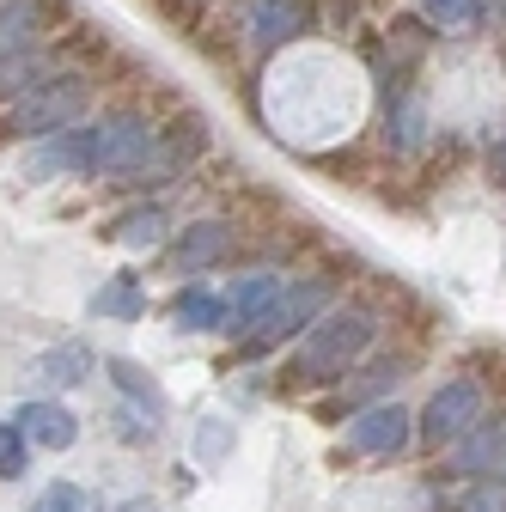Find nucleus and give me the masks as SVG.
<instances>
[{"instance_id": "obj_25", "label": "nucleus", "mask_w": 506, "mask_h": 512, "mask_svg": "<svg viewBox=\"0 0 506 512\" xmlns=\"http://www.w3.org/2000/svg\"><path fill=\"white\" fill-rule=\"evenodd\" d=\"M360 7H366V0H324V19H330V31H354Z\"/></svg>"}, {"instance_id": "obj_28", "label": "nucleus", "mask_w": 506, "mask_h": 512, "mask_svg": "<svg viewBox=\"0 0 506 512\" xmlns=\"http://www.w3.org/2000/svg\"><path fill=\"white\" fill-rule=\"evenodd\" d=\"M500 19H506V0H500Z\"/></svg>"}, {"instance_id": "obj_24", "label": "nucleus", "mask_w": 506, "mask_h": 512, "mask_svg": "<svg viewBox=\"0 0 506 512\" xmlns=\"http://www.w3.org/2000/svg\"><path fill=\"white\" fill-rule=\"evenodd\" d=\"M202 7H208V0H159V13H165V19H177L183 31H196V19H202Z\"/></svg>"}, {"instance_id": "obj_10", "label": "nucleus", "mask_w": 506, "mask_h": 512, "mask_svg": "<svg viewBox=\"0 0 506 512\" xmlns=\"http://www.w3.org/2000/svg\"><path fill=\"white\" fill-rule=\"evenodd\" d=\"M311 31H318V0H257V13H250L257 49H281V43H299Z\"/></svg>"}, {"instance_id": "obj_8", "label": "nucleus", "mask_w": 506, "mask_h": 512, "mask_svg": "<svg viewBox=\"0 0 506 512\" xmlns=\"http://www.w3.org/2000/svg\"><path fill=\"white\" fill-rule=\"evenodd\" d=\"M409 439H415V415L403 403H366L348 421V452H366V458H397Z\"/></svg>"}, {"instance_id": "obj_22", "label": "nucleus", "mask_w": 506, "mask_h": 512, "mask_svg": "<svg viewBox=\"0 0 506 512\" xmlns=\"http://www.w3.org/2000/svg\"><path fill=\"white\" fill-rule=\"evenodd\" d=\"M476 360H482L488 372H470V378H482V384H488V397L506 403V348H488V354H476Z\"/></svg>"}, {"instance_id": "obj_7", "label": "nucleus", "mask_w": 506, "mask_h": 512, "mask_svg": "<svg viewBox=\"0 0 506 512\" xmlns=\"http://www.w3.org/2000/svg\"><path fill=\"white\" fill-rule=\"evenodd\" d=\"M68 19H74L68 0H0V55L49 43Z\"/></svg>"}, {"instance_id": "obj_20", "label": "nucleus", "mask_w": 506, "mask_h": 512, "mask_svg": "<svg viewBox=\"0 0 506 512\" xmlns=\"http://www.w3.org/2000/svg\"><path fill=\"white\" fill-rule=\"evenodd\" d=\"M482 177H488L494 189H506V122L482 141Z\"/></svg>"}, {"instance_id": "obj_1", "label": "nucleus", "mask_w": 506, "mask_h": 512, "mask_svg": "<svg viewBox=\"0 0 506 512\" xmlns=\"http://www.w3.org/2000/svg\"><path fill=\"white\" fill-rule=\"evenodd\" d=\"M372 342H378V305L348 299V305L318 311V317L299 330V348L281 360V391H311V384L348 378V372L372 354Z\"/></svg>"}, {"instance_id": "obj_26", "label": "nucleus", "mask_w": 506, "mask_h": 512, "mask_svg": "<svg viewBox=\"0 0 506 512\" xmlns=\"http://www.w3.org/2000/svg\"><path fill=\"white\" fill-rule=\"evenodd\" d=\"M37 512H80V494H74V488H55V494L37 500Z\"/></svg>"}, {"instance_id": "obj_29", "label": "nucleus", "mask_w": 506, "mask_h": 512, "mask_svg": "<svg viewBox=\"0 0 506 512\" xmlns=\"http://www.w3.org/2000/svg\"><path fill=\"white\" fill-rule=\"evenodd\" d=\"M372 7H378V0H372Z\"/></svg>"}, {"instance_id": "obj_16", "label": "nucleus", "mask_w": 506, "mask_h": 512, "mask_svg": "<svg viewBox=\"0 0 506 512\" xmlns=\"http://www.w3.org/2000/svg\"><path fill=\"white\" fill-rule=\"evenodd\" d=\"M25 433L37 439V445H49V452H61V445H74L80 439V427H74V415L61 409V403H25Z\"/></svg>"}, {"instance_id": "obj_21", "label": "nucleus", "mask_w": 506, "mask_h": 512, "mask_svg": "<svg viewBox=\"0 0 506 512\" xmlns=\"http://www.w3.org/2000/svg\"><path fill=\"white\" fill-rule=\"evenodd\" d=\"M98 311H116V317H135L141 311V293H135V281L122 275V281H110L104 293H98Z\"/></svg>"}, {"instance_id": "obj_2", "label": "nucleus", "mask_w": 506, "mask_h": 512, "mask_svg": "<svg viewBox=\"0 0 506 512\" xmlns=\"http://www.w3.org/2000/svg\"><path fill=\"white\" fill-rule=\"evenodd\" d=\"M92 98H98V80L80 74V68H55L49 80H37L25 98H13L0 110V147L13 141H43V135H61L92 116Z\"/></svg>"}, {"instance_id": "obj_14", "label": "nucleus", "mask_w": 506, "mask_h": 512, "mask_svg": "<svg viewBox=\"0 0 506 512\" xmlns=\"http://www.w3.org/2000/svg\"><path fill=\"white\" fill-rule=\"evenodd\" d=\"M165 226H171V220H165L159 202H135L129 214H116V220L104 226V238L122 244V250H159V244H165Z\"/></svg>"}, {"instance_id": "obj_9", "label": "nucleus", "mask_w": 506, "mask_h": 512, "mask_svg": "<svg viewBox=\"0 0 506 512\" xmlns=\"http://www.w3.org/2000/svg\"><path fill=\"white\" fill-rule=\"evenodd\" d=\"M232 256H238V226L232 220H196L171 238V263L183 275H202L214 263H232Z\"/></svg>"}, {"instance_id": "obj_27", "label": "nucleus", "mask_w": 506, "mask_h": 512, "mask_svg": "<svg viewBox=\"0 0 506 512\" xmlns=\"http://www.w3.org/2000/svg\"><path fill=\"white\" fill-rule=\"evenodd\" d=\"M500 74H506V37H500Z\"/></svg>"}, {"instance_id": "obj_12", "label": "nucleus", "mask_w": 506, "mask_h": 512, "mask_svg": "<svg viewBox=\"0 0 506 512\" xmlns=\"http://www.w3.org/2000/svg\"><path fill=\"white\" fill-rule=\"evenodd\" d=\"M25 177H31V183H49V177H86L80 122H74V128H61V135H43V141L25 153Z\"/></svg>"}, {"instance_id": "obj_17", "label": "nucleus", "mask_w": 506, "mask_h": 512, "mask_svg": "<svg viewBox=\"0 0 506 512\" xmlns=\"http://www.w3.org/2000/svg\"><path fill=\"white\" fill-rule=\"evenodd\" d=\"M86 366H92V354L80 342H68V348H55V354L37 360V384L43 391H74V384L86 378Z\"/></svg>"}, {"instance_id": "obj_5", "label": "nucleus", "mask_w": 506, "mask_h": 512, "mask_svg": "<svg viewBox=\"0 0 506 512\" xmlns=\"http://www.w3.org/2000/svg\"><path fill=\"white\" fill-rule=\"evenodd\" d=\"M506 470V403L482 409L476 427L464 439L446 445V464H439V476H452V482H476V476H494Z\"/></svg>"}, {"instance_id": "obj_23", "label": "nucleus", "mask_w": 506, "mask_h": 512, "mask_svg": "<svg viewBox=\"0 0 506 512\" xmlns=\"http://www.w3.org/2000/svg\"><path fill=\"white\" fill-rule=\"evenodd\" d=\"M25 470V439L19 427H0V476H19Z\"/></svg>"}, {"instance_id": "obj_18", "label": "nucleus", "mask_w": 506, "mask_h": 512, "mask_svg": "<svg viewBox=\"0 0 506 512\" xmlns=\"http://www.w3.org/2000/svg\"><path fill=\"white\" fill-rule=\"evenodd\" d=\"M421 13L439 31H470L476 25V0H421Z\"/></svg>"}, {"instance_id": "obj_4", "label": "nucleus", "mask_w": 506, "mask_h": 512, "mask_svg": "<svg viewBox=\"0 0 506 512\" xmlns=\"http://www.w3.org/2000/svg\"><path fill=\"white\" fill-rule=\"evenodd\" d=\"M488 409V391H482V378H470V372H458V378H446L439 391L427 397V409L415 415V439L427 445V452H446L452 439H464L470 427H476V415Z\"/></svg>"}, {"instance_id": "obj_6", "label": "nucleus", "mask_w": 506, "mask_h": 512, "mask_svg": "<svg viewBox=\"0 0 506 512\" xmlns=\"http://www.w3.org/2000/svg\"><path fill=\"white\" fill-rule=\"evenodd\" d=\"M330 299H336V287L330 281H299L293 293H281L263 317H257V336H250V354H263V348H275V342H287V336H299L318 311H330Z\"/></svg>"}, {"instance_id": "obj_3", "label": "nucleus", "mask_w": 506, "mask_h": 512, "mask_svg": "<svg viewBox=\"0 0 506 512\" xmlns=\"http://www.w3.org/2000/svg\"><path fill=\"white\" fill-rule=\"evenodd\" d=\"M80 147H86V177H116V171H129L135 159H147L159 147V122L141 104L116 98V104H104L98 116L80 122Z\"/></svg>"}, {"instance_id": "obj_13", "label": "nucleus", "mask_w": 506, "mask_h": 512, "mask_svg": "<svg viewBox=\"0 0 506 512\" xmlns=\"http://www.w3.org/2000/svg\"><path fill=\"white\" fill-rule=\"evenodd\" d=\"M61 68V55L49 49V43H37V49H7L0 55V110H7L13 98H25L37 80H49Z\"/></svg>"}, {"instance_id": "obj_11", "label": "nucleus", "mask_w": 506, "mask_h": 512, "mask_svg": "<svg viewBox=\"0 0 506 512\" xmlns=\"http://www.w3.org/2000/svg\"><path fill=\"white\" fill-rule=\"evenodd\" d=\"M159 147L189 171L196 159H208L214 153V128H208V116L202 110H189V104H171V116L159 122Z\"/></svg>"}, {"instance_id": "obj_19", "label": "nucleus", "mask_w": 506, "mask_h": 512, "mask_svg": "<svg viewBox=\"0 0 506 512\" xmlns=\"http://www.w3.org/2000/svg\"><path fill=\"white\" fill-rule=\"evenodd\" d=\"M220 311H226V305H220L214 293H183L177 324H183V330H214V324H220Z\"/></svg>"}, {"instance_id": "obj_15", "label": "nucleus", "mask_w": 506, "mask_h": 512, "mask_svg": "<svg viewBox=\"0 0 506 512\" xmlns=\"http://www.w3.org/2000/svg\"><path fill=\"white\" fill-rule=\"evenodd\" d=\"M49 49L61 55V61H80V74H98V61H110L116 49H110V37L104 31H92V25H80V19H68L55 37H49Z\"/></svg>"}]
</instances>
